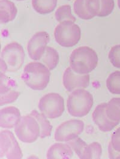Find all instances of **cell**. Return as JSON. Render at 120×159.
I'll list each match as a JSON object with an SVG mask.
<instances>
[{"label": "cell", "mask_w": 120, "mask_h": 159, "mask_svg": "<svg viewBox=\"0 0 120 159\" xmlns=\"http://www.w3.org/2000/svg\"><path fill=\"white\" fill-rule=\"evenodd\" d=\"M99 61L97 54L88 46H81L71 53L70 67L78 74H89L97 67Z\"/></svg>", "instance_id": "obj_1"}, {"label": "cell", "mask_w": 120, "mask_h": 159, "mask_svg": "<svg viewBox=\"0 0 120 159\" xmlns=\"http://www.w3.org/2000/svg\"><path fill=\"white\" fill-rule=\"evenodd\" d=\"M50 71L41 62H30L24 67L21 78L29 88L33 90H43L49 82Z\"/></svg>", "instance_id": "obj_2"}, {"label": "cell", "mask_w": 120, "mask_h": 159, "mask_svg": "<svg viewBox=\"0 0 120 159\" xmlns=\"http://www.w3.org/2000/svg\"><path fill=\"white\" fill-rule=\"evenodd\" d=\"M94 104L93 95L83 89H76L69 95L67 107L69 114L75 117H83L88 114Z\"/></svg>", "instance_id": "obj_3"}, {"label": "cell", "mask_w": 120, "mask_h": 159, "mask_svg": "<svg viewBox=\"0 0 120 159\" xmlns=\"http://www.w3.org/2000/svg\"><path fill=\"white\" fill-rule=\"evenodd\" d=\"M25 61L23 47L17 42H12L2 49L1 54V72H16Z\"/></svg>", "instance_id": "obj_4"}, {"label": "cell", "mask_w": 120, "mask_h": 159, "mask_svg": "<svg viewBox=\"0 0 120 159\" xmlns=\"http://www.w3.org/2000/svg\"><path fill=\"white\" fill-rule=\"evenodd\" d=\"M54 37L56 42L61 46L72 48L79 42L81 38V30L75 22L64 21L55 27Z\"/></svg>", "instance_id": "obj_5"}, {"label": "cell", "mask_w": 120, "mask_h": 159, "mask_svg": "<svg viewBox=\"0 0 120 159\" xmlns=\"http://www.w3.org/2000/svg\"><path fill=\"white\" fill-rule=\"evenodd\" d=\"M17 138L22 142L31 143L37 140L40 135V126L32 115L22 116L15 127Z\"/></svg>", "instance_id": "obj_6"}, {"label": "cell", "mask_w": 120, "mask_h": 159, "mask_svg": "<svg viewBox=\"0 0 120 159\" xmlns=\"http://www.w3.org/2000/svg\"><path fill=\"white\" fill-rule=\"evenodd\" d=\"M38 107L41 113L48 118L55 119L62 115L65 110L63 97L58 93H48L42 97Z\"/></svg>", "instance_id": "obj_7"}, {"label": "cell", "mask_w": 120, "mask_h": 159, "mask_svg": "<svg viewBox=\"0 0 120 159\" xmlns=\"http://www.w3.org/2000/svg\"><path fill=\"white\" fill-rule=\"evenodd\" d=\"M22 157V152L13 133L2 130L0 133V157L13 159Z\"/></svg>", "instance_id": "obj_8"}, {"label": "cell", "mask_w": 120, "mask_h": 159, "mask_svg": "<svg viewBox=\"0 0 120 159\" xmlns=\"http://www.w3.org/2000/svg\"><path fill=\"white\" fill-rule=\"evenodd\" d=\"M84 123L79 120H70L60 124L56 129L55 139L57 142H69L73 140L83 132Z\"/></svg>", "instance_id": "obj_9"}, {"label": "cell", "mask_w": 120, "mask_h": 159, "mask_svg": "<svg viewBox=\"0 0 120 159\" xmlns=\"http://www.w3.org/2000/svg\"><path fill=\"white\" fill-rule=\"evenodd\" d=\"M49 41L50 36L46 31H39L33 35L27 44V51L30 58L35 61L40 60Z\"/></svg>", "instance_id": "obj_10"}, {"label": "cell", "mask_w": 120, "mask_h": 159, "mask_svg": "<svg viewBox=\"0 0 120 159\" xmlns=\"http://www.w3.org/2000/svg\"><path fill=\"white\" fill-rule=\"evenodd\" d=\"M62 83L66 89L70 93L76 89H86L90 85V75L78 74L69 67L64 72Z\"/></svg>", "instance_id": "obj_11"}, {"label": "cell", "mask_w": 120, "mask_h": 159, "mask_svg": "<svg viewBox=\"0 0 120 159\" xmlns=\"http://www.w3.org/2000/svg\"><path fill=\"white\" fill-rule=\"evenodd\" d=\"M73 9L77 16L90 20L97 16L100 9V0H75Z\"/></svg>", "instance_id": "obj_12"}, {"label": "cell", "mask_w": 120, "mask_h": 159, "mask_svg": "<svg viewBox=\"0 0 120 159\" xmlns=\"http://www.w3.org/2000/svg\"><path fill=\"white\" fill-rule=\"evenodd\" d=\"M106 103L98 105L92 114V118L95 124L103 132L111 131L120 123V121H112L108 117L106 113Z\"/></svg>", "instance_id": "obj_13"}, {"label": "cell", "mask_w": 120, "mask_h": 159, "mask_svg": "<svg viewBox=\"0 0 120 159\" xmlns=\"http://www.w3.org/2000/svg\"><path fill=\"white\" fill-rule=\"evenodd\" d=\"M21 117V112L17 107H6L0 111V126L7 129L15 127Z\"/></svg>", "instance_id": "obj_14"}, {"label": "cell", "mask_w": 120, "mask_h": 159, "mask_svg": "<svg viewBox=\"0 0 120 159\" xmlns=\"http://www.w3.org/2000/svg\"><path fill=\"white\" fill-rule=\"evenodd\" d=\"M7 81V79L4 73L1 72L0 105L1 106L15 102L20 95L18 91L12 89Z\"/></svg>", "instance_id": "obj_15"}, {"label": "cell", "mask_w": 120, "mask_h": 159, "mask_svg": "<svg viewBox=\"0 0 120 159\" xmlns=\"http://www.w3.org/2000/svg\"><path fill=\"white\" fill-rule=\"evenodd\" d=\"M73 151L69 144L55 143L47 151L48 159H70L73 157Z\"/></svg>", "instance_id": "obj_16"}, {"label": "cell", "mask_w": 120, "mask_h": 159, "mask_svg": "<svg viewBox=\"0 0 120 159\" xmlns=\"http://www.w3.org/2000/svg\"><path fill=\"white\" fill-rule=\"evenodd\" d=\"M17 9L10 0L0 1V23L6 24L13 20L17 16Z\"/></svg>", "instance_id": "obj_17"}, {"label": "cell", "mask_w": 120, "mask_h": 159, "mask_svg": "<svg viewBox=\"0 0 120 159\" xmlns=\"http://www.w3.org/2000/svg\"><path fill=\"white\" fill-rule=\"evenodd\" d=\"M30 114L35 117L40 126V138L43 139L49 137L51 135L52 126L50 121L48 120V118L42 113L38 112L36 110H33Z\"/></svg>", "instance_id": "obj_18"}, {"label": "cell", "mask_w": 120, "mask_h": 159, "mask_svg": "<svg viewBox=\"0 0 120 159\" xmlns=\"http://www.w3.org/2000/svg\"><path fill=\"white\" fill-rule=\"evenodd\" d=\"M58 0H32V6L40 15H47L52 12L57 7Z\"/></svg>", "instance_id": "obj_19"}, {"label": "cell", "mask_w": 120, "mask_h": 159, "mask_svg": "<svg viewBox=\"0 0 120 159\" xmlns=\"http://www.w3.org/2000/svg\"><path fill=\"white\" fill-rule=\"evenodd\" d=\"M42 62L50 70H53L59 62V53L53 48L48 46L42 57Z\"/></svg>", "instance_id": "obj_20"}, {"label": "cell", "mask_w": 120, "mask_h": 159, "mask_svg": "<svg viewBox=\"0 0 120 159\" xmlns=\"http://www.w3.org/2000/svg\"><path fill=\"white\" fill-rule=\"evenodd\" d=\"M106 113L110 120L120 121V98H112L107 103Z\"/></svg>", "instance_id": "obj_21"}, {"label": "cell", "mask_w": 120, "mask_h": 159, "mask_svg": "<svg viewBox=\"0 0 120 159\" xmlns=\"http://www.w3.org/2000/svg\"><path fill=\"white\" fill-rule=\"evenodd\" d=\"M55 17L58 22L64 21H72L75 22L76 18L72 13V7L69 4L62 5L55 11Z\"/></svg>", "instance_id": "obj_22"}, {"label": "cell", "mask_w": 120, "mask_h": 159, "mask_svg": "<svg viewBox=\"0 0 120 159\" xmlns=\"http://www.w3.org/2000/svg\"><path fill=\"white\" fill-rule=\"evenodd\" d=\"M106 84L111 93L120 95V71L112 73L106 80Z\"/></svg>", "instance_id": "obj_23"}, {"label": "cell", "mask_w": 120, "mask_h": 159, "mask_svg": "<svg viewBox=\"0 0 120 159\" xmlns=\"http://www.w3.org/2000/svg\"><path fill=\"white\" fill-rule=\"evenodd\" d=\"M102 154V148L99 142L88 144L82 159H100Z\"/></svg>", "instance_id": "obj_24"}, {"label": "cell", "mask_w": 120, "mask_h": 159, "mask_svg": "<svg viewBox=\"0 0 120 159\" xmlns=\"http://www.w3.org/2000/svg\"><path fill=\"white\" fill-rule=\"evenodd\" d=\"M67 143L71 147L72 149L76 154L78 157L80 159L82 158L84 151L87 146V143L84 141L81 138H78L67 142Z\"/></svg>", "instance_id": "obj_25"}, {"label": "cell", "mask_w": 120, "mask_h": 159, "mask_svg": "<svg viewBox=\"0 0 120 159\" xmlns=\"http://www.w3.org/2000/svg\"><path fill=\"white\" fill-rule=\"evenodd\" d=\"M100 9L97 16L105 17L111 15L113 11L115 2L113 0H100Z\"/></svg>", "instance_id": "obj_26"}, {"label": "cell", "mask_w": 120, "mask_h": 159, "mask_svg": "<svg viewBox=\"0 0 120 159\" xmlns=\"http://www.w3.org/2000/svg\"><path fill=\"white\" fill-rule=\"evenodd\" d=\"M108 58L113 67L120 69V44H117L112 48Z\"/></svg>", "instance_id": "obj_27"}, {"label": "cell", "mask_w": 120, "mask_h": 159, "mask_svg": "<svg viewBox=\"0 0 120 159\" xmlns=\"http://www.w3.org/2000/svg\"><path fill=\"white\" fill-rule=\"evenodd\" d=\"M110 143L114 150L120 152V127L113 133Z\"/></svg>", "instance_id": "obj_28"}, {"label": "cell", "mask_w": 120, "mask_h": 159, "mask_svg": "<svg viewBox=\"0 0 120 159\" xmlns=\"http://www.w3.org/2000/svg\"><path fill=\"white\" fill-rule=\"evenodd\" d=\"M117 2H118V7H119L120 10V0H118Z\"/></svg>", "instance_id": "obj_29"}, {"label": "cell", "mask_w": 120, "mask_h": 159, "mask_svg": "<svg viewBox=\"0 0 120 159\" xmlns=\"http://www.w3.org/2000/svg\"><path fill=\"white\" fill-rule=\"evenodd\" d=\"M16 1H24V0H16Z\"/></svg>", "instance_id": "obj_30"}, {"label": "cell", "mask_w": 120, "mask_h": 159, "mask_svg": "<svg viewBox=\"0 0 120 159\" xmlns=\"http://www.w3.org/2000/svg\"><path fill=\"white\" fill-rule=\"evenodd\" d=\"M68 1H70V0H68Z\"/></svg>", "instance_id": "obj_31"}]
</instances>
